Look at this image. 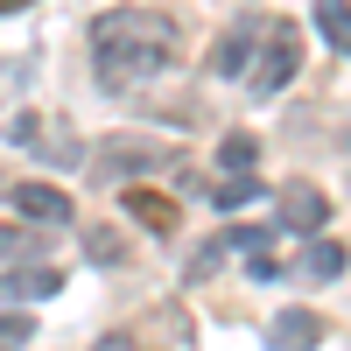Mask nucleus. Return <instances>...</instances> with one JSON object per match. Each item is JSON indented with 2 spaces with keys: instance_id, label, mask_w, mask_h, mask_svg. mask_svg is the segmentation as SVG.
Here are the masks:
<instances>
[{
  "instance_id": "nucleus-17",
  "label": "nucleus",
  "mask_w": 351,
  "mask_h": 351,
  "mask_svg": "<svg viewBox=\"0 0 351 351\" xmlns=\"http://www.w3.org/2000/svg\"><path fill=\"white\" fill-rule=\"evenodd\" d=\"M43 232V225H36ZM36 232H0V253H8V260H21V253H36Z\"/></svg>"
},
{
  "instance_id": "nucleus-18",
  "label": "nucleus",
  "mask_w": 351,
  "mask_h": 351,
  "mask_svg": "<svg viewBox=\"0 0 351 351\" xmlns=\"http://www.w3.org/2000/svg\"><path fill=\"white\" fill-rule=\"evenodd\" d=\"M267 239H274V232H260V225H246V232H232V246H246V253H267Z\"/></svg>"
},
{
  "instance_id": "nucleus-3",
  "label": "nucleus",
  "mask_w": 351,
  "mask_h": 351,
  "mask_svg": "<svg viewBox=\"0 0 351 351\" xmlns=\"http://www.w3.org/2000/svg\"><path fill=\"white\" fill-rule=\"evenodd\" d=\"M155 162H176L169 141H148V134H106L92 148V169L112 176V169H155Z\"/></svg>"
},
{
  "instance_id": "nucleus-7",
  "label": "nucleus",
  "mask_w": 351,
  "mask_h": 351,
  "mask_svg": "<svg viewBox=\"0 0 351 351\" xmlns=\"http://www.w3.org/2000/svg\"><path fill=\"white\" fill-rule=\"evenodd\" d=\"M120 204H127V218L141 225V232H155V239H169L176 232V197H162V190H120Z\"/></svg>"
},
{
  "instance_id": "nucleus-10",
  "label": "nucleus",
  "mask_w": 351,
  "mask_h": 351,
  "mask_svg": "<svg viewBox=\"0 0 351 351\" xmlns=\"http://www.w3.org/2000/svg\"><path fill=\"white\" fill-rule=\"evenodd\" d=\"M246 56H253V36H246V28H232V36L211 49V77H239V71H246Z\"/></svg>"
},
{
  "instance_id": "nucleus-1",
  "label": "nucleus",
  "mask_w": 351,
  "mask_h": 351,
  "mask_svg": "<svg viewBox=\"0 0 351 351\" xmlns=\"http://www.w3.org/2000/svg\"><path fill=\"white\" fill-rule=\"evenodd\" d=\"M176 64V21L155 8H106L92 21V71L106 92H134Z\"/></svg>"
},
{
  "instance_id": "nucleus-13",
  "label": "nucleus",
  "mask_w": 351,
  "mask_h": 351,
  "mask_svg": "<svg viewBox=\"0 0 351 351\" xmlns=\"http://www.w3.org/2000/svg\"><path fill=\"white\" fill-rule=\"evenodd\" d=\"M260 197V183H253V176H225V183L211 190V204H218V211H239V204H253Z\"/></svg>"
},
{
  "instance_id": "nucleus-5",
  "label": "nucleus",
  "mask_w": 351,
  "mask_h": 351,
  "mask_svg": "<svg viewBox=\"0 0 351 351\" xmlns=\"http://www.w3.org/2000/svg\"><path fill=\"white\" fill-rule=\"evenodd\" d=\"M8 197L28 225H71V190H56V183H8Z\"/></svg>"
},
{
  "instance_id": "nucleus-11",
  "label": "nucleus",
  "mask_w": 351,
  "mask_h": 351,
  "mask_svg": "<svg viewBox=\"0 0 351 351\" xmlns=\"http://www.w3.org/2000/svg\"><path fill=\"white\" fill-rule=\"evenodd\" d=\"M253 162H260V141L253 134H225L218 141V169L225 176H253Z\"/></svg>"
},
{
  "instance_id": "nucleus-16",
  "label": "nucleus",
  "mask_w": 351,
  "mask_h": 351,
  "mask_svg": "<svg viewBox=\"0 0 351 351\" xmlns=\"http://www.w3.org/2000/svg\"><path fill=\"white\" fill-rule=\"evenodd\" d=\"M84 253H92V260H120V232L92 225V232H84Z\"/></svg>"
},
{
  "instance_id": "nucleus-6",
  "label": "nucleus",
  "mask_w": 351,
  "mask_h": 351,
  "mask_svg": "<svg viewBox=\"0 0 351 351\" xmlns=\"http://www.w3.org/2000/svg\"><path fill=\"white\" fill-rule=\"evenodd\" d=\"M316 344H324V316L309 309H281L267 324V351H316Z\"/></svg>"
},
{
  "instance_id": "nucleus-4",
  "label": "nucleus",
  "mask_w": 351,
  "mask_h": 351,
  "mask_svg": "<svg viewBox=\"0 0 351 351\" xmlns=\"http://www.w3.org/2000/svg\"><path fill=\"white\" fill-rule=\"evenodd\" d=\"M274 211H281V225H288V232H324V218H330V197L316 190V183H281Z\"/></svg>"
},
{
  "instance_id": "nucleus-2",
  "label": "nucleus",
  "mask_w": 351,
  "mask_h": 351,
  "mask_svg": "<svg viewBox=\"0 0 351 351\" xmlns=\"http://www.w3.org/2000/svg\"><path fill=\"white\" fill-rule=\"evenodd\" d=\"M295 71H302V36H295V21H274V28H267V56L253 64V92L267 99V92H281Z\"/></svg>"
},
{
  "instance_id": "nucleus-15",
  "label": "nucleus",
  "mask_w": 351,
  "mask_h": 351,
  "mask_svg": "<svg viewBox=\"0 0 351 351\" xmlns=\"http://www.w3.org/2000/svg\"><path fill=\"white\" fill-rule=\"evenodd\" d=\"M218 267H225V239H211V246H197V253H190V281H211Z\"/></svg>"
},
{
  "instance_id": "nucleus-12",
  "label": "nucleus",
  "mask_w": 351,
  "mask_h": 351,
  "mask_svg": "<svg viewBox=\"0 0 351 351\" xmlns=\"http://www.w3.org/2000/svg\"><path fill=\"white\" fill-rule=\"evenodd\" d=\"M337 274H344V246L337 239H316L302 253V281H337Z\"/></svg>"
},
{
  "instance_id": "nucleus-8",
  "label": "nucleus",
  "mask_w": 351,
  "mask_h": 351,
  "mask_svg": "<svg viewBox=\"0 0 351 351\" xmlns=\"http://www.w3.org/2000/svg\"><path fill=\"white\" fill-rule=\"evenodd\" d=\"M56 288H64V274H56V267H14V274H0V302L28 309V302L56 295Z\"/></svg>"
},
{
  "instance_id": "nucleus-21",
  "label": "nucleus",
  "mask_w": 351,
  "mask_h": 351,
  "mask_svg": "<svg viewBox=\"0 0 351 351\" xmlns=\"http://www.w3.org/2000/svg\"><path fill=\"white\" fill-rule=\"evenodd\" d=\"M21 8H36V0H0V14H21Z\"/></svg>"
},
{
  "instance_id": "nucleus-9",
  "label": "nucleus",
  "mask_w": 351,
  "mask_h": 351,
  "mask_svg": "<svg viewBox=\"0 0 351 351\" xmlns=\"http://www.w3.org/2000/svg\"><path fill=\"white\" fill-rule=\"evenodd\" d=\"M316 28L337 56H351V0H316Z\"/></svg>"
},
{
  "instance_id": "nucleus-14",
  "label": "nucleus",
  "mask_w": 351,
  "mask_h": 351,
  "mask_svg": "<svg viewBox=\"0 0 351 351\" xmlns=\"http://www.w3.org/2000/svg\"><path fill=\"white\" fill-rule=\"evenodd\" d=\"M36 324H28V309H0V351H28Z\"/></svg>"
},
{
  "instance_id": "nucleus-20",
  "label": "nucleus",
  "mask_w": 351,
  "mask_h": 351,
  "mask_svg": "<svg viewBox=\"0 0 351 351\" xmlns=\"http://www.w3.org/2000/svg\"><path fill=\"white\" fill-rule=\"evenodd\" d=\"M92 351H141V344H134V337H120V330H112V337H99Z\"/></svg>"
},
{
  "instance_id": "nucleus-19",
  "label": "nucleus",
  "mask_w": 351,
  "mask_h": 351,
  "mask_svg": "<svg viewBox=\"0 0 351 351\" xmlns=\"http://www.w3.org/2000/svg\"><path fill=\"white\" fill-rule=\"evenodd\" d=\"M14 84H28V64H0V99H8Z\"/></svg>"
}]
</instances>
